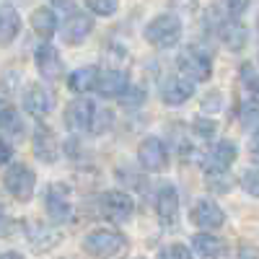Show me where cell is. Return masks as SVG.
Listing matches in <instances>:
<instances>
[{
    "instance_id": "1",
    "label": "cell",
    "mask_w": 259,
    "mask_h": 259,
    "mask_svg": "<svg viewBox=\"0 0 259 259\" xmlns=\"http://www.w3.org/2000/svg\"><path fill=\"white\" fill-rule=\"evenodd\" d=\"M182 39V18L177 13H158L148 21L145 26V41L158 50L177 47Z\"/></svg>"
},
{
    "instance_id": "2",
    "label": "cell",
    "mask_w": 259,
    "mask_h": 259,
    "mask_svg": "<svg viewBox=\"0 0 259 259\" xmlns=\"http://www.w3.org/2000/svg\"><path fill=\"white\" fill-rule=\"evenodd\" d=\"M177 65H179V73L187 75L189 80L194 83H205L212 78V57L205 47L200 45H187L179 57H177Z\"/></svg>"
},
{
    "instance_id": "3",
    "label": "cell",
    "mask_w": 259,
    "mask_h": 259,
    "mask_svg": "<svg viewBox=\"0 0 259 259\" xmlns=\"http://www.w3.org/2000/svg\"><path fill=\"white\" fill-rule=\"evenodd\" d=\"M127 246H130L127 236L119 231H91L83 239V251H89L91 256H99V259L119 256L127 251Z\"/></svg>"
},
{
    "instance_id": "4",
    "label": "cell",
    "mask_w": 259,
    "mask_h": 259,
    "mask_svg": "<svg viewBox=\"0 0 259 259\" xmlns=\"http://www.w3.org/2000/svg\"><path fill=\"white\" fill-rule=\"evenodd\" d=\"M3 187L16 202H29L34 197V187H36V174L26 163H13L6 168L3 174Z\"/></svg>"
},
{
    "instance_id": "5",
    "label": "cell",
    "mask_w": 259,
    "mask_h": 259,
    "mask_svg": "<svg viewBox=\"0 0 259 259\" xmlns=\"http://www.w3.org/2000/svg\"><path fill=\"white\" fill-rule=\"evenodd\" d=\"M45 207H47V215H50V221L57 223V226H65V223H70L73 221V192L68 184H50L47 194H45Z\"/></svg>"
},
{
    "instance_id": "6",
    "label": "cell",
    "mask_w": 259,
    "mask_h": 259,
    "mask_svg": "<svg viewBox=\"0 0 259 259\" xmlns=\"http://www.w3.org/2000/svg\"><path fill=\"white\" fill-rule=\"evenodd\" d=\"M99 212L112 223H127L135 212V202L124 189H109L99 197Z\"/></svg>"
},
{
    "instance_id": "7",
    "label": "cell",
    "mask_w": 259,
    "mask_h": 259,
    "mask_svg": "<svg viewBox=\"0 0 259 259\" xmlns=\"http://www.w3.org/2000/svg\"><path fill=\"white\" fill-rule=\"evenodd\" d=\"M138 163L143 171L148 174H158V171H166L168 166V148L161 138L156 135H148L140 140L138 145Z\"/></svg>"
},
{
    "instance_id": "8",
    "label": "cell",
    "mask_w": 259,
    "mask_h": 259,
    "mask_svg": "<svg viewBox=\"0 0 259 259\" xmlns=\"http://www.w3.org/2000/svg\"><path fill=\"white\" fill-rule=\"evenodd\" d=\"M189 221L197 228H202V231H218L226 223V212H223V207L215 200L200 197L197 202L192 205V210H189Z\"/></svg>"
},
{
    "instance_id": "9",
    "label": "cell",
    "mask_w": 259,
    "mask_h": 259,
    "mask_svg": "<svg viewBox=\"0 0 259 259\" xmlns=\"http://www.w3.org/2000/svg\"><path fill=\"white\" fill-rule=\"evenodd\" d=\"M236 156H239V148H236L233 140H218L215 145L207 148V153L202 158L205 174H210V171H231Z\"/></svg>"
},
{
    "instance_id": "10",
    "label": "cell",
    "mask_w": 259,
    "mask_h": 259,
    "mask_svg": "<svg viewBox=\"0 0 259 259\" xmlns=\"http://www.w3.org/2000/svg\"><path fill=\"white\" fill-rule=\"evenodd\" d=\"M96 117V106L89 99H73L65 106V127L73 130V133H83V130H91Z\"/></svg>"
},
{
    "instance_id": "11",
    "label": "cell",
    "mask_w": 259,
    "mask_h": 259,
    "mask_svg": "<svg viewBox=\"0 0 259 259\" xmlns=\"http://www.w3.org/2000/svg\"><path fill=\"white\" fill-rule=\"evenodd\" d=\"M194 96V80H189L187 75H168L161 83V99L168 106H182Z\"/></svg>"
},
{
    "instance_id": "12",
    "label": "cell",
    "mask_w": 259,
    "mask_h": 259,
    "mask_svg": "<svg viewBox=\"0 0 259 259\" xmlns=\"http://www.w3.org/2000/svg\"><path fill=\"white\" fill-rule=\"evenodd\" d=\"M91 31H94V18L89 13H80V11L70 13L68 18L62 21V29H60L62 41L65 45H73V47L83 45V41L91 36Z\"/></svg>"
},
{
    "instance_id": "13",
    "label": "cell",
    "mask_w": 259,
    "mask_h": 259,
    "mask_svg": "<svg viewBox=\"0 0 259 259\" xmlns=\"http://www.w3.org/2000/svg\"><path fill=\"white\" fill-rule=\"evenodd\" d=\"M156 215L166 228L177 226V221H179V192H177L174 184H161L158 187V192H156Z\"/></svg>"
},
{
    "instance_id": "14",
    "label": "cell",
    "mask_w": 259,
    "mask_h": 259,
    "mask_svg": "<svg viewBox=\"0 0 259 259\" xmlns=\"http://www.w3.org/2000/svg\"><path fill=\"white\" fill-rule=\"evenodd\" d=\"M96 91L104 99H122L130 91V75L122 68H109V70H101L99 80H96Z\"/></svg>"
},
{
    "instance_id": "15",
    "label": "cell",
    "mask_w": 259,
    "mask_h": 259,
    "mask_svg": "<svg viewBox=\"0 0 259 259\" xmlns=\"http://www.w3.org/2000/svg\"><path fill=\"white\" fill-rule=\"evenodd\" d=\"M34 65H36L39 75L45 78V80H57L62 75V57H60L57 47L50 45V41H41V45L36 47Z\"/></svg>"
},
{
    "instance_id": "16",
    "label": "cell",
    "mask_w": 259,
    "mask_h": 259,
    "mask_svg": "<svg viewBox=\"0 0 259 259\" xmlns=\"http://www.w3.org/2000/svg\"><path fill=\"white\" fill-rule=\"evenodd\" d=\"M21 104H24V109L34 117H45L55 109V96L50 89H45V85H39V83H31L26 85V91L24 96H21Z\"/></svg>"
},
{
    "instance_id": "17",
    "label": "cell",
    "mask_w": 259,
    "mask_h": 259,
    "mask_svg": "<svg viewBox=\"0 0 259 259\" xmlns=\"http://www.w3.org/2000/svg\"><path fill=\"white\" fill-rule=\"evenodd\" d=\"M34 156L41 163H55L60 158V143L47 124H36L34 130Z\"/></svg>"
},
{
    "instance_id": "18",
    "label": "cell",
    "mask_w": 259,
    "mask_h": 259,
    "mask_svg": "<svg viewBox=\"0 0 259 259\" xmlns=\"http://www.w3.org/2000/svg\"><path fill=\"white\" fill-rule=\"evenodd\" d=\"M26 239H29V244L36 251H50V249H55L62 241V233L50 228V226H45V223L31 221V223H26Z\"/></svg>"
},
{
    "instance_id": "19",
    "label": "cell",
    "mask_w": 259,
    "mask_h": 259,
    "mask_svg": "<svg viewBox=\"0 0 259 259\" xmlns=\"http://www.w3.org/2000/svg\"><path fill=\"white\" fill-rule=\"evenodd\" d=\"M218 36H221V41L231 50V52H239V50H244V45H246V39H249V34H246V26L241 24L239 18H223L221 21V26H218Z\"/></svg>"
},
{
    "instance_id": "20",
    "label": "cell",
    "mask_w": 259,
    "mask_h": 259,
    "mask_svg": "<svg viewBox=\"0 0 259 259\" xmlns=\"http://www.w3.org/2000/svg\"><path fill=\"white\" fill-rule=\"evenodd\" d=\"M192 249L197 251L202 259H221L226 254V241L221 239V236H215V233H197L192 239Z\"/></svg>"
},
{
    "instance_id": "21",
    "label": "cell",
    "mask_w": 259,
    "mask_h": 259,
    "mask_svg": "<svg viewBox=\"0 0 259 259\" xmlns=\"http://www.w3.org/2000/svg\"><path fill=\"white\" fill-rule=\"evenodd\" d=\"M99 68L96 65H80V68H75L70 75H68V89L73 94H85L96 89V80H99Z\"/></svg>"
},
{
    "instance_id": "22",
    "label": "cell",
    "mask_w": 259,
    "mask_h": 259,
    "mask_svg": "<svg viewBox=\"0 0 259 259\" xmlns=\"http://www.w3.org/2000/svg\"><path fill=\"white\" fill-rule=\"evenodd\" d=\"M57 26H60V21H57V13L47 6H41L31 13V29L34 34H39L41 39H52L57 34Z\"/></svg>"
},
{
    "instance_id": "23",
    "label": "cell",
    "mask_w": 259,
    "mask_h": 259,
    "mask_svg": "<svg viewBox=\"0 0 259 259\" xmlns=\"http://www.w3.org/2000/svg\"><path fill=\"white\" fill-rule=\"evenodd\" d=\"M21 31V16L11 3H3L0 8V36H3V45H11V41L18 36Z\"/></svg>"
},
{
    "instance_id": "24",
    "label": "cell",
    "mask_w": 259,
    "mask_h": 259,
    "mask_svg": "<svg viewBox=\"0 0 259 259\" xmlns=\"http://www.w3.org/2000/svg\"><path fill=\"white\" fill-rule=\"evenodd\" d=\"M0 122H3V138H18L24 135V119H21L18 109H13V106H3V112H0Z\"/></svg>"
},
{
    "instance_id": "25",
    "label": "cell",
    "mask_w": 259,
    "mask_h": 259,
    "mask_svg": "<svg viewBox=\"0 0 259 259\" xmlns=\"http://www.w3.org/2000/svg\"><path fill=\"white\" fill-rule=\"evenodd\" d=\"M205 182L212 192L218 194H228L236 184V179L231 177V171H210V174H205Z\"/></svg>"
},
{
    "instance_id": "26",
    "label": "cell",
    "mask_w": 259,
    "mask_h": 259,
    "mask_svg": "<svg viewBox=\"0 0 259 259\" xmlns=\"http://www.w3.org/2000/svg\"><path fill=\"white\" fill-rule=\"evenodd\" d=\"M83 3L94 16H101V18L114 16L117 8H119V0H83Z\"/></svg>"
},
{
    "instance_id": "27",
    "label": "cell",
    "mask_w": 259,
    "mask_h": 259,
    "mask_svg": "<svg viewBox=\"0 0 259 259\" xmlns=\"http://www.w3.org/2000/svg\"><path fill=\"white\" fill-rule=\"evenodd\" d=\"M239 119H241V127L246 130V133H251V135L259 133V106H254V104L241 106Z\"/></svg>"
},
{
    "instance_id": "28",
    "label": "cell",
    "mask_w": 259,
    "mask_h": 259,
    "mask_svg": "<svg viewBox=\"0 0 259 259\" xmlns=\"http://www.w3.org/2000/svg\"><path fill=\"white\" fill-rule=\"evenodd\" d=\"M215 124L210 117H194L192 119V133L197 135L200 140H212V135H215Z\"/></svg>"
},
{
    "instance_id": "29",
    "label": "cell",
    "mask_w": 259,
    "mask_h": 259,
    "mask_svg": "<svg viewBox=\"0 0 259 259\" xmlns=\"http://www.w3.org/2000/svg\"><path fill=\"white\" fill-rule=\"evenodd\" d=\"M218 8L228 16V18H241L249 8V0H218Z\"/></svg>"
},
{
    "instance_id": "30",
    "label": "cell",
    "mask_w": 259,
    "mask_h": 259,
    "mask_svg": "<svg viewBox=\"0 0 259 259\" xmlns=\"http://www.w3.org/2000/svg\"><path fill=\"white\" fill-rule=\"evenodd\" d=\"M241 187L246 194H251V197L259 200V168H246L241 174Z\"/></svg>"
},
{
    "instance_id": "31",
    "label": "cell",
    "mask_w": 259,
    "mask_h": 259,
    "mask_svg": "<svg viewBox=\"0 0 259 259\" xmlns=\"http://www.w3.org/2000/svg\"><path fill=\"white\" fill-rule=\"evenodd\" d=\"M158 259H192V249L184 244H168L158 251Z\"/></svg>"
},
{
    "instance_id": "32",
    "label": "cell",
    "mask_w": 259,
    "mask_h": 259,
    "mask_svg": "<svg viewBox=\"0 0 259 259\" xmlns=\"http://www.w3.org/2000/svg\"><path fill=\"white\" fill-rule=\"evenodd\" d=\"M112 124V112H106V109H96V117H94V124H91V133L94 135H101L106 133Z\"/></svg>"
},
{
    "instance_id": "33",
    "label": "cell",
    "mask_w": 259,
    "mask_h": 259,
    "mask_svg": "<svg viewBox=\"0 0 259 259\" xmlns=\"http://www.w3.org/2000/svg\"><path fill=\"white\" fill-rule=\"evenodd\" d=\"M145 101V91L140 89V85H130V91L122 96V104H127L130 109H135V106H140Z\"/></svg>"
},
{
    "instance_id": "34",
    "label": "cell",
    "mask_w": 259,
    "mask_h": 259,
    "mask_svg": "<svg viewBox=\"0 0 259 259\" xmlns=\"http://www.w3.org/2000/svg\"><path fill=\"white\" fill-rule=\"evenodd\" d=\"M233 259H259V249H256L254 244H246V241H244V244H239Z\"/></svg>"
},
{
    "instance_id": "35",
    "label": "cell",
    "mask_w": 259,
    "mask_h": 259,
    "mask_svg": "<svg viewBox=\"0 0 259 259\" xmlns=\"http://www.w3.org/2000/svg\"><path fill=\"white\" fill-rule=\"evenodd\" d=\"M249 153H251L254 163H259V133H254L251 140H249Z\"/></svg>"
},
{
    "instance_id": "36",
    "label": "cell",
    "mask_w": 259,
    "mask_h": 259,
    "mask_svg": "<svg viewBox=\"0 0 259 259\" xmlns=\"http://www.w3.org/2000/svg\"><path fill=\"white\" fill-rule=\"evenodd\" d=\"M246 89H249V94H251V101L259 104V78H251Z\"/></svg>"
},
{
    "instance_id": "37",
    "label": "cell",
    "mask_w": 259,
    "mask_h": 259,
    "mask_svg": "<svg viewBox=\"0 0 259 259\" xmlns=\"http://www.w3.org/2000/svg\"><path fill=\"white\" fill-rule=\"evenodd\" d=\"M11 153H13V148H11V140L8 138H3V166H8V161H11Z\"/></svg>"
},
{
    "instance_id": "38",
    "label": "cell",
    "mask_w": 259,
    "mask_h": 259,
    "mask_svg": "<svg viewBox=\"0 0 259 259\" xmlns=\"http://www.w3.org/2000/svg\"><path fill=\"white\" fill-rule=\"evenodd\" d=\"M0 259H24V256H21L18 251H3V256H0Z\"/></svg>"
}]
</instances>
